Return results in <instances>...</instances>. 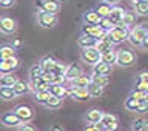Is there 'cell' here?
<instances>
[{
  "label": "cell",
  "mask_w": 148,
  "mask_h": 131,
  "mask_svg": "<svg viewBox=\"0 0 148 131\" xmlns=\"http://www.w3.org/2000/svg\"><path fill=\"white\" fill-rule=\"evenodd\" d=\"M130 26L125 25V23H119V25H116L114 28H111L110 31H106V36L105 39H108L110 42H113V43H122L123 40H128V36H130Z\"/></svg>",
  "instance_id": "cell-1"
},
{
  "label": "cell",
  "mask_w": 148,
  "mask_h": 131,
  "mask_svg": "<svg viewBox=\"0 0 148 131\" xmlns=\"http://www.w3.org/2000/svg\"><path fill=\"white\" fill-rule=\"evenodd\" d=\"M148 36V29L142 25H137L131 28L130 31V36H128V42L131 43L133 46H142L143 45V40L147 39Z\"/></svg>",
  "instance_id": "cell-2"
},
{
  "label": "cell",
  "mask_w": 148,
  "mask_h": 131,
  "mask_svg": "<svg viewBox=\"0 0 148 131\" xmlns=\"http://www.w3.org/2000/svg\"><path fill=\"white\" fill-rule=\"evenodd\" d=\"M80 59L88 65H96L97 62L102 60V54L96 46H88V48H82Z\"/></svg>",
  "instance_id": "cell-3"
},
{
  "label": "cell",
  "mask_w": 148,
  "mask_h": 131,
  "mask_svg": "<svg viewBox=\"0 0 148 131\" xmlns=\"http://www.w3.org/2000/svg\"><path fill=\"white\" fill-rule=\"evenodd\" d=\"M37 23L42 28H53L57 23V16L54 12H48L45 9L37 12Z\"/></svg>",
  "instance_id": "cell-4"
},
{
  "label": "cell",
  "mask_w": 148,
  "mask_h": 131,
  "mask_svg": "<svg viewBox=\"0 0 148 131\" xmlns=\"http://www.w3.org/2000/svg\"><path fill=\"white\" fill-rule=\"evenodd\" d=\"M116 63L123 68L133 67L136 63V54L130 49H120V51H117V62Z\"/></svg>",
  "instance_id": "cell-5"
},
{
  "label": "cell",
  "mask_w": 148,
  "mask_h": 131,
  "mask_svg": "<svg viewBox=\"0 0 148 131\" xmlns=\"http://www.w3.org/2000/svg\"><path fill=\"white\" fill-rule=\"evenodd\" d=\"M0 122H2L3 127H9V128H18L23 123V120L17 116L16 111H6V113L2 114L0 117Z\"/></svg>",
  "instance_id": "cell-6"
},
{
  "label": "cell",
  "mask_w": 148,
  "mask_h": 131,
  "mask_svg": "<svg viewBox=\"0 0 148 131\" xmlns=\"http://www.w3.org/2000/svg\"><path fill=\"white\" fill-rule=\"evenodd\" d=\"M69 97L74 100H88L91 96H90L88 86H71L69 85Z\"/></svg>",
  "instance_id": "cell-7"
},
{
  "label": "cell",
  "mask_w": 148,
  "mask_h": 131,
  "mask_svg": "<svg viewBox=\"0 0 148 131\" xmlns=\"http://www.w3.org/2000/svg\"><path fill=\"white\" fill-rule=\"evenodd\" d=\"M18 63H20V60H18L16 56L8 57V59H2V62H0V71H2V74L12 73L14 69L18 67Z\"/></svg>",
  "instance_id": "cell-8"
},
{
  "label": "cell",
  "mask_w": 148,
  "mask_h": 131,
  "mask_svg": "<svg viewBox=\"0 0 148 131\" xmlns=\"http://www.w3.org/2000/svg\"><path fill=\"white\" fill-rule=\"evenodd\" d=\"M16 29H17V23L14 19L2 17V20H0V31L3 34H12V32H16Z\"/></svg>",
  "instance_id": "cell-9"
},
{
  "label": "cell",
  "mask_w": 148,
  "mask_h": 131,
  "mask_svg": "<svg viewBox=\"0 0 148 131\" xmlns=\"http://www.w3.org/2000/svg\"><path fill=\"white\" fill-rule=\"evenodd\" d=\"M14 111H16L17 116L23 120V122H31V120L34 119V111H32V108H29V106H26V105H18V106H16Z\"/></svg>",
  "instance_id": "cell-10"
},
{
  "label": "cell",
  "mask_w": 148,
  "mask_h": 131,
  "mask_svg": "<svg viewBox=\"0 0 148 131\" xmlns=\"http://www.w3.org/2000/svg\"><path fill=\"white\" fill-rule=\"evenodd\" d=\"M83 32H86V34L96 37L97 40L103 39V37L106 36V31L100 25H86L85 28H83Z\"/></svg>",
  "instance_id": "cell-11"
},
{
  "label": "cell",
  "mask_w": 148,
  "mask_h": 131,
  "mask_svg": "<svg viewBox=\"0 0 148 131\" xmlns=\"http://www.w3.org/2000/svg\"><path fill=\"white\" fill-rule=\"evenodd\" d=\"M83 74V71H82V68H80V65H68L66 67V71H65V77H66V80L68 82H71V80H74L76 77H79V76H82Z\"/></svg>",
  "instance_id": "cell-12"
},
{
  "label": "cell",
  "mask_w": 148,
  "mask_h": 131,
  "mask_svg": "<svg viewBox=\"0 0 148 131\" xmlns=\"http://www.w3.org/2000/svg\"><path fill=\"white\" fill-rule=\"evenodd\" d=\"M49 91L53 96H59V97L69 96V86H65L63 83H51Z\"/></svg>",
  "instance_id": "cell-13"
},
{
  "label": "cell",
  "mask_w": 148,
  "mask_h": 131,
  "mask_svg": "<svg viewBox=\"0 0 148 131\" xmlns=\"http://www.w3.org/2000/svg\"><path fill=\"white\" fill-rule=\"evenodd\" d=\"M77 45L80 46V48L96 46L97 45V39H96V37H92V36H90V34H86V32H83V34L77 39Z\"/></svg>",
  "instance_id": "cell-14"
},
{
  "label": "cell",
  "mask_w": 148,
  "mask_h": 131,
  "mask_svg": "<svg viewBox=\"0 0 148 131\" xmlns=\"http://www.w3.org/2000/svg\"><path fill=\"white\" fill-rule=\"evenodd\" d=\"M102 122H103V125H105V130H106V131H114L116 128H117V117H116L114 114L103 113Z\"/></svg>",
  "instance_id": "cell-15"
},
{
  "label": "cell",
  "mask_w": 148,
  "mask_h": 131,
  "mask_svg": "<svg viewBox=\"0 0 148 131\" xmlns=\"http://www.w3.org/2000/svg\"><path fill=\"white\" fill-rule=\"evenodd\" d=\"M102 117H103V113H102L100 110H96L92 108L90 111H86L85 114V119L88 123H94V122H102Z\"/></svg>",
  "instance_id": "cell-16"
},
{
  "label": "cell",
  "mask_w": 148,
  "mask_h": 131,
  "mask_svg": "<svg viewBox=\"0 0 148 131\" xmlns=\"http://www.w3.org/2000/svg\"><path fill=\"white\" fill-rule=\"evenodd\" d=\"M100 19L102 17L97 11H86L83 14V20H85L86 25H99Z\"/></svg>",
  "instance_id": "cell-17"
},
{
  "label": "cell",
  "mask_w": 148,
  "mask_h": 131,
  "mask_svg": "<svg viewBox=\"0 0 148 131\" xmlns=\"http://www.w3.org/2000/svg\"><path fill=\"white\" fill-rule=\"evenodd\" d=\"M96 48L100 51V54H105V53H110V51H113L114 49V43L113 42H110L108 39H100V40H97V45H96Z\"/></svg>",
  "instance_id": "cell-18"
},
{
  "label": "cell",
  "mask_w": 148,
  "mask_h": 131,
  "mask_svg": "<svg viewBox=\"0 0 148 131\" xmlns=\"http://www.w3.org/2000/svg\"><path fill=\"white\" fill-rule=\"evenodd\" d=\"M92 73L96 74H110L111 73V65L105 60H100L96 65H92Z\"/></svg>",
  "instance_id": "cell-19"
},
{
  "label": "cell",
  "mask_w": 148,
  "mask_h": 131,
  "mask_svg": "<svg viewBox=\"0 0 148 131\" xmlns=\"http://www.w3.org/2000/svg\"><path fill=\"white\" fill-rule=\"evenodd\" d=\"M40 67L43 68V71H54V67L57 63V60H54L51 56H45V57L40 59Z\"/></svg>",
  "instance_id": "cell-20"
},
{
  "label": "cell",
  "mask_w": 148,
  "mask_h": 131,
  "mask_svg": "<svg viewBox=\"0 0 148 131\" xmlns=\"http://www.w3.org/2000/svg\"><path fill=\"white\" fill-rule=\"evenodd\" d=\"M16 96H17V93L14 91L12 86L2 85V88H0V97L3 100H12V99H16Z\"/></svg>",
  "instance_id": "cell-21"
},
{
  "label": "cell",
  "mask_w": 148,
  "mask_h": 131,
  "mask_svg": "<svg viewBox=\"0 0 148 131\" xmlns=\"http://www.w3.org/2000/svg\"><path fill=\"white\" fill-rule=\"evenodd\" d=\"M123 14H125V11H123L122 8L113 6V9H111V14H110V19L116 23V25H119V23H122V20H123Z\"/></svg>",
  "instance_id": "cell-22"
},
{
  "label": "cell",
  "mask_w": 148,
  "mask_h": 131,
  "mask_svg": "<svg viewBox=\"0 0 148 131\" xmlns=\"http://www.w3.org/2000/svg\"><path fill=\"white\" fill-rule=\"evenodd\" d=\"M59 8H60V5L57 0H43L42 2V9H45V11H48V12H59Z\"/></svg>",
  "instance_id": "cell-23"
},
{
  "label": "cell",
  "mask_w": 148,
  "mask_h": 131,
  "mask_svg": "<svg viewBox=\"0 0 148 131\" xmlns=\"http://www.w3.org/2000/svg\"><path fill=\"white\" fill-rule=\"evenodd\" d=\"M14 91L17 93V96H23V94H26L28 91H31L29 90V83L25 82V80H17L16 83H14Z\"/></svg>",
  "instance_id": "cell-24"
},
{
  "label": "cell",
  "mask_w": 148,
  "mask_h": 131,
  "mask_svg": "<svg viewBox=\"0 0 148 131\" xmlns=\"http://www.w3.org/2000/svg\"><path fill=\"white\" fill-rule=\"evenodd\" d=\"M34 96H36V102H39V104H42V105H45L46 102L53 97L49 90H40V91L34 93Z\"/></svg>",
  "instance_id": "cell-25"
},
{
  "label": "cell",
  "mask_w": 148,
  "mask_h": 131,
  "mask_svg": "<svg viewBox=\"0 0 148 131\" xmlns=\"http://www.w3.org/2000/svg\"><path fill=\"white\" fill-rule=\"evenodd\" d=\"M134 11H136L139 16H148V0L134 2Z\"/></svg>",
  "instance_id": "cell-26"
},
{
  "label": "cell",
  "mask_w": 148,
  "mask_h": 131,
  "mask_svg": "<svg viewBox=\"0 0 148 131\" xmlns=\"http://www.w3.org/2000/svg\"><path fill=\"white\" fill-rule=\"evenodd\" d=\"M91 82H94V83H97V85H100V86H106L110 83V77H108V74H96V73H92Z\"/></svg>",
  "instance_id": "cell-27"
},
{
  "label": "cell",
  "mask_w": 148,
  "mask_h": 131,
  "mask_svg": "<svg viewBox=\"0 0 148 131\" xmlns=\"http://www.w3.org/2000/svg\"><path fill=\"white\" fill-rule=\"evenodd\" d=\"M62 104H63V97H59V96H53L51 99L45 104L46 108H49V110H59V108H62Z\"/></svg>",
  "instance_id": "cell-28"
},
{
  "label": "cell",
  "mask_w": 148,
  "mask_h": 131,
  "mask_svg": "<svg viewBox=\"0 0 148 131\" xmlns=\"http://www.w3.org/2000/svg\"><path fill=\"white\" fill-rule=\"evenodd\" d=\"M90 83H91V77L82 74V76H79V77L74 79V80L69 82V85H71V86H88Z\"/></svg>",
  "instance_id": "cell-29"
},
{
  "label": "cell",
  "mask_w": 148,
  "mask_h": 131,
  "mask_svg": "<svg viewBox=\"0 0 148 131\" xmlns=\"http://www.w3.org/2000/svg\"><path fill=\"white\" fill-rule=\"evenodd\" d=\"M18 79L14 76L11 73H6V74H2V77H0V85H6V86H14V83H16Z\"/></svg>",
  "instance_id": "cell-30"
},
{
  "label": "cell",
  "mask_w": 148,
  "mask_h": 131,
  "mask_svg": "<svg viewBox=\"0 0 148 131\" xmlns=\"http://www.w3.org/2000/svg\"><path fill=\"white\" fill-rule=\"evenodd\" d=\"M111 9H113V5H111V3L102 2L99 6H97L96 11L100 14V17H106V16H110V14H111Z\"/></svg>",
  "instance_id": "cell-31"
},
{
  "label": "cell",
  "mask_w": 148,
  "mask_h": 131,
  "mask_svg": "<svg viewBox=\"0 0 148 131\" xmlns=\"http://www.w3.org/2000/svg\"><path fill=\"white\" fill-rule=\"evenodd\" d=\"M88 90H90V96L94 97V99H97V97L102 96V93H103V86L97 85V83L91 82L90 85H88Z\"/></svg>",
  "instance_id": "cell-32"
},
{
  "label": "cell",
  "mask_w": 148,
  "mask_h": 131,
  "mask_svg": "<svg viewBox=\"0 0 148 131\" xmlns=\"http://www.w3.org/2000/svg\"><path fill=\"white\" fill-rule=\"evenodd\" d=\"M16 54V46L14 45H3L0 48V56L2 59H8V57H12Z\"/></svg>",
  "instance_id": "cell-33"
},
{
  "label": "cell",
  "mask_w": 148,
  "mask_h": 131,
  "mask_svg": "<svg viewBox=\"0 0 148 131\" xmlns=\"http://www.w3.org/2000/svg\"><path fill=\"white\" fill-rule=\"evenodd\" d=\"M137 105H139V100H137V99H134L133 96H130L128 99L123 102V106H125V110H127V111H134V113H136V108H137Z\"/></svg>",
  "instance_id": "cell-34"
},
{
  "label": "cell",
  "mask_w": 148,
  "mask_h": 131,
  "mask_svg": "<svg viewBox=\"0 0 148 131\" xmlns=\"http://www.w3.org/2000/svg\"><path fill=\"white\" fill-rule=\"evenodd\" d=\"M102 60H105V62H108L110 65H114L117 62V51H110V53H105L102 54Z\"/></svg>",
  "instance_id": "cell-35"
},
{
  "label": "cell",
  "mask_w": 148,
  "mask_h": 131,
  "mask_svg": "<svg viewBox=\"0 0 148 131\" xmlns=\"http://www.w3.org/2000/svg\"><path fill=\"white\" fill-rule=\"evenodd\" d=\"M99 25H100L102 28H103L105 31H110L111 28H114V26H116V23L110 19V16H106V17H102V19H100Z\"/></svg>",
  "instance_id": "cell-36"
},
{
  "label": "cell",
  "mask_w": 148,
  "mask_h": 131,
  "mask_svg": "<svg viewBox=\"0 0 148 131\" xmlns=\"http://www.w3.org/2000/svg\"><path fill=\"white\" fill-rule=\"evenodd\" d=\"M136 14L137 12H131V11H125V14H123V20H122V23H125V25H133L134 23V20H136Z\"/></svg>",
  "instance_id": "cell-37"
},
{
  "label": "cell",
  "mask_w": 148,
  "mask_h": 131,
  "mask_svg": "<svg viewBox=\"0 0 148 131\" xmlns=\"http://www.w3.org/2000/svg\"><path fill=\"white\" fill-rule=\"evenodd\" d=\"M42 74H43V68L40 67V63L32 65V67L29 68V79L37 77V76H42Z\"/></svg>",
  "instance_id": "cell-38"
},
{
  "label": "cell",
  "mask_w": 148,
  "mask_h": 131,
  "mask_svg": "<svg viewBox=\"0 0 148 131\" xmlns=\"http://www.w3.org/2000/svg\"><path fill=\"white\" fill-rule=\"evenodd\" d=\"M86 130H88V131H99V130H105V125H103V122H94V123L86 125Z\"/></svg>",
  "instance_id": "cell-39"
},
{
  "label": "cell",
  "mask_w": 148,
  "mask_h": 131,
  "mask_svg": "<svg viewBox=\"0 0 148 131\" xmlns=\"http://www.w3.org/2000/svg\"><path fill=\"white\" fill-rule=\"evenodd\" d=\"M145 94H147V91H140V90H137V88L131 93V96L134 97V99H137L139 102L145 100Z\"/></svg>",
  "instance_id": "cell-40"
},
{
  "label": "cell",
  "mask_w": 148,
  "mask_h": 131,
  "mask_svg": "<svg viewBox=\"0 0 148 131\" xmlns=\"http://www.w3.org/2000/svg\"><path fill=\"white\" fill-rule=\"evenodd\" d=\"M147 111H148V102L147 100L139 102V105H137V108H136V113L143 114V113H147Z\"/></svg>",
  "instance_id": "cell-41"
},
{
  "label": "cell",
  "mask_w": 148,
  "mask_h": 131,
  "mask_svg": "<svg viewBox=\"0 0 148 131\" xmlns=\"http://www.w3.org/2000/svg\"><path fill=\"white\" fill-rule=\"evenodd\" d=\"M65 71H66V65L62 63V62H57L56 63V67H54V71L56 74H65Z\"/></svg>",
  "instance_id": "cell-42"
},
{
  "label": "cell",
  "mask_w": 148,
  "mask_h": 131,
  "mask_svg": "<svg viewBox=\"0 0 148 131\" xmlns=\"http://www.w3.org/2000/svg\"><path fill=\"white\" fill-rule=\"evenodd\" d=\"M147 120H143V119H137V120H134L133 122V130H143V125H145Z\"/></svg>",
  "instance_id": "cell-43"
},
{
  "label": "cell",
  "mask_w": 148,
  "mask_h": 131,
  "mask_svg": "<svg viewBox=\"0 0 148 131\" xmlns=\"http://www.w3.org/2000/svg\"><path fill=\"white\" fill-rule=\"evenodd\" d=\"M137 80L140 82H147L148 83V71H140L137 74Z\"/></svg>",
  "instance_id": "cell-44"
},
{
  "label": "cell",
  "mask_w": 148,
  "mask_h": 131,
  "mask_svg": "<svg viewBox=\"0 0 148 131\" xmlns=\"http://www.w3.org/2000/svg\"><path fill=\"white\" fill-rule=\"evenodd\" d=\"M136 88H137V90H140V91H148V83H147V82H140V80H137Z\"/></svg>",
  "instance_id": "cell-45"
},
{
  "label": "cell",
  "mask_w": 148,
  "mask_h": 131,
  "mask_svg": "<svg viewBox=\"0 0 148 131\" xmlns=\"http://www.w3.org/2000/svg\"><path fill=\"white\" fill-rule=\"evenodd\" d=\"M18 130H20V131H34L36 128L31 127V125H28V122H23L20 127H18Z\"/></svg>",
  "instance_id": "cell-46"
},
{
  "label": "cell",
  "mask_w": 148,
  "mask_h": 131,
  "mask_svg": "<svg viewBox=\"0 0 148 131\" xmlns=\"http://www.w3.org/2000/svg\"><path fill=\"white\" fill-rule=\"evenodd\" d=\"M14 2H16V0H0V5H2L3 8H9L14 5Z\"/></svg>",
  "instance_id": "cell-47"
},
{
  "label": "cell",
  "mask_w": 148,
  "mask_h": 131,
  "mask_svg": "<svg viewBox=\"0 0 148 131\" xmlns=\"http://www.w3.org/2000/svg\"><path fill=\"white\" fill-rule=\"evenodd\" d=\"M102 2H108V3H111V5H116V3H119L120 0H102Z\"/></svg>",
  "instance_id": "cell-48"
},
{
  "label": "cell",
  "mask_w": 148,
  "mask_h": 131,
  "mask_svg": "<svg viewBox=\"0 0 148 131\" xmlns=\"http://www.w3.org/2000/svg\"><path fill=\"white\" fill-rule=\"evenodd\" d=\"M142 46H143V48H147V49H148V36H147V39L143 40V45H142Z\"/></svg>",
  "instance_id": "cell-49"
},
{
  "label": "cell",
  "mask_w": 148,
  "mask_h": 131,
  "mask_svg": "<svg viewBox=\"0 0 148 131\" xmlns=\"http://www.w3.org/2000/svg\"><path fill=\"white\" fill-rule=\"evenodd\" d=\"M142 131H148V122H145V125H143V130Z\"/></svg>",
  "instance_id": "cell-50"
},
{
  "label": "cell",
  "mask_w": 148,
  "mask_h": 131,
  "mask_svg": "<svg viewBox=\"0 0 148 131\" xmlns=\"http://www.w3.org/2000/svg\"><path fill=\"white\" fill-rule=\"evenodd\" d=\"M145 100L148 102V91H147V94H145Z\"/></svg>",
  "instance_id": "cell-51"
},
{
  "label": "cell",
  "mask_w": 148,
  "mask_h": 131,
  "mask_svg": "<svg viewBox=\"0 0 148 131\" xmlns=\"http://www.w3.org/2000/svg\"><path fill=\"white\" fill-rule=\"evenodd\" d=\"M59 2H66V0H59Z\"/></svg>",
  "instance_id": "cell-52"
}]
</instances>
